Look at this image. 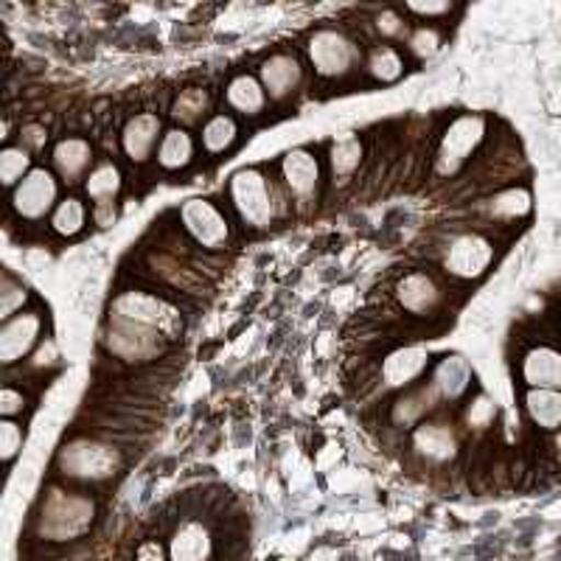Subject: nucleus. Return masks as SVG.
I'll return each mask as SVG.
<instances>
[{
	"label": "nucleus",
	"mask_w": 561,
	"mask_h": 561,
	"mask_svg": "<svg viewBox=\"0 0 561 561\" xmlns=\"http://www.w3.org/2000/svg\"><path fill=\"white\" fill-rule=\"evenodd\" d=\"M194 158V140L192 135L185 133V129H169L163 135L158 147V163L167 172H178V169L188 167Z\"/></svg>",
	"instance_id": "24"
},
{
	"label": "nucleus",
	"mask_w": 561,
	"mask_h": 561,
	"mask_svg": "<svg viewBox=\"0 0 561 561\" xmlns=\"http://www.w3.org/2000/svg\"><path fill=\"white\" fill-rule=\"evenodd\" d=\"M427 365V348H421V345H404V348L393 351V354L382 363V379L388 388H408L413 379H419L421 374H424Z\"/></svg>",
	"instance_id": "17"
},
{
	"label": "nucleus",
	"mask_w": 561,
	"mask_h": 561,
	"mask_svg": "<svg viewBox=\"0 0 561 561\" xmlns=\"http://www.w3.org/2000/svg\"><path fill=\"white\" fill-rule=\"evenodd\" d=\"M485 124L480 115H460L449 124V129L440 138L438 147V160H435V169L438 174H453L463 167V160L474 152L480 140H483Z\"/></svg>",
	"instance_id": "6"
},
{
	"label": "nucleus",
	"mask_w": 561,
	"mask_h": 561,
	"mask_svg": "<svg viewBox=\"0 0 561 561\" xmlns=\"http://www.w3.org/2000/svg\"><path fill=\"white\" fill-rule=\"evenodd\" d=\"M280 174H284V183H287V188L298 203H312L320 185V163L312 152L293 149V152L284 154Z\"/></svg>",
	"instance_id": "13"
},
{
	"label": "nucleus",
	"mask_w": 561,
	"mask_h": 561,
	"mask_svg": "<svg viewBox=\"0 0 561 561\" xmlns=\"http://www.w3.org/2000/svg\"><path fill=\"white\" fill-rule=\"evenodd\" d=\"M23 408H26L23 393H18L14 388H3V393H0V410H3V415H18L23 413Z\"/></svg>",
	"instance_id": "37"
},
{
	"label": "nucleus",
	"mask_w": 561,
	"mask_h": 561,
	"mask_svg": "<svg viewBox=\"0 0 561 561\" xmlns=\"http://www.w3.org/2000/svg\"><path fill=\"white\" fill-rule=\"evenodd\" d=\"M84 225H88V208L79 199L68 197L54 208L51 228L57 230L59 237H77Z\"/></svg>",
	"instance_id": "29"
},
{
	"label": "nucleus",
	"mask_w": 561,
	"mask_h": 561,
	"mask_svg": "<svg viewBox=\"0 0 561 561\" xmlns=\"http://www.w3.org/2000/svg\"><path fill=\"white\" fill-rule=\"evenodd\" d=\"M57 178L48 169H34L20 180L12 194V205L23 219H43L57 203Z\"/></svg>",
	"instance_id": "11"
},
{
	"label": "nucleus",
	"mask_w": 561,
	"mask_h": 561,
	"mask_svg": "<svg viewBox=\"0 0 561 561\" xmlns=\"http://www.w3.org/2000/svg\"><path fill=\"white\" fill-rule=\"evenodd\" d=\"M379 32H385V34H402L404 32L402 18H399V14H393V12H385L382 18H379Z\"/></svg>",
	"instance_id": "39"
},
{
	"label": "nucleus",
	"mask_w": 561,
	"mask_h": 561,
	"mask_svg": "<svg viewBox=\"0 0 561 561\" xmlns=\"http://www.w3.org/2000/svg\"><path fill=\"white\" fill-rule=\"evenodd\" d=\"M23 447V430L14 424V421H3L0 424V449H3V460H12L14 455Z\"/></svg>",
	"instance_id": "33"
},
{
	"label": "nucleus",
	"mask_w": 561,
	"mask_h": 561,
	"mask_svg": "<svg viewBox=\"0 0 561 561\" xmlns=\"http://www.w3.org/2000/svg\"><path fill=\"white\" fill-rule=\"evenodd\" d=\"M259 73H262L264 90H267L270 99H275V102L293 96L295 90H298L300 79H304V68H300L298 57L287 51H278L270 59H264Z\"/></svg>",
	"instance_id": "15"
},
{
	"label": "nucleus",
	"mask_w": 561,
	"mask_h": 561,
	"mask_svg": "<svg viewBox=\"0 0 561 561\" xmlns=\"http://www.w3.org/2000/svg\"><path fill=\"white\" fill-rule=\"evenodd\" d=\"M169 559V550L163 539L158 536H144L135 548V561H167Z\"/></svg>",
	"instance_id": "34"
},
{
	"label": "nucleus",
	"mask_w": 561,
	"mask_h": 561,
	"mask_svg": "<svg viewBox=\"0 0 561 561\" xmlns=\"http://www.w3.org/2000/svg\"><path fill=\"white\" fill-rule=\"evenodd\" d=\"M96 519V503L73 491H51L39 500L34 530L43 542H77Z\"/></svg>",
	"instance_id": "1"
},
{
	"label": "nucleus",
	"mask_w": 561,
	"mask_h": 561,
	"mask_svg": "<svg viewBox=\"0 0 561 561\" xmlns=\"http://www.w3.org/2000/svg\"><path fill=\"white\" fill-rule=\"evenodd\" d=\"M158 140H163V133H160V115L154 113L133 115L122 133V147L133 163H144L152 158Z\"/></svg>",
	"instance_id": "16"
},
{
	"label": "nucleus",
	"mask_w": 561,
	"mask_h": 561,
	"mask_svg": "<svg viewBox=\"0 0 561 561\" xmlns=\"http://www.w3.org/2000/svg\"><path fill=\"white\" fill-rule=\"evenodd\" d=\"M413 447L424 460L444 463V460H449L455 455L458 440H455L453 430L444 427V424H421L413 433Z\"/></svg>",
	"instance_id": "20"
},
{
	"label": "nucleus",
	"mask_w": 561,
	"mask_h": 561,
	"mask_svg": "<svg viewBox=\"0 0 561 561\" xmlns=\"http://www.w3.org/2000/svg\"><path fill=\"white\" fill-rule=\"evenodd\" d=\"M39 329H43L39 314L20 312L9 318L3 332H0V359H3V365H12L26 357L28 351L34 348V343H37Z\"/></svg>",
	"instance_id": "14"
},
{
	"label": "nucleus",
	"mask_w": 561,
	"mask_h": 561,
	"mask_svg": "<svg viewBox=\"0 0 561 561\" xmlns=\"http://www.w3.org/2000/svg\"><path fill=\"white\" fill-rule=\"evenodd\" d=\"M3 304H0V312H3V318H14V309L23 307V300H26V289L18 287L12 280V275H7V280H3Z\"/></svg>",
	"instance_id": "35"
},
{
	"label": "nucleus",
	"mask_w": 561,
	"mask_h": 561,
	"mask_svg": "<svg viewBox=\"0 0 561 561\" xmlns=\"http://www.w3.org/2000/svg\"><path fill=\"white\" fill-rule=\"evenodd\" d=\"M307 51L314 73L325 79L345 77L359 62L357 45L351 43L345 34L334 32V28H318L312 34V39H309Z\"/></svg>",
	"instance_id": "5"
},
{
	"label": "nucleus",
	"mask_w": 561,
	"mask_h": 561,
	"mask_svg": "<svg viewBox=\"0 0 561 561\" xmlns=\"http://www.w3.org/2000/svg\"><path fill=\"white\" fill-rule=\"evenodd\" d=\"M525 413L539 430H561V393L559 390L530 388L525 396Z\"/></svg>",
	"instance_id": "22"
},
{
	"label": "nucleus",
	"mask_w": 561,
	"mask_h": 561,
	"mask_svg": "<svg viewBox=\"0 0 561 561\" xmlns=\"http://www.w3.org/2000/svg\"><path fill=\"white\" fill-rule=\"evenodd\" d=\"M169 561H210L217 553V539L197 517H185L169 528Z\"/></svg>",
	"instance_id": "8"
},
{
	"label": "nucleus",
	"mask_w": 561,
	"mask_h": 561,
	"mask_svg": "<svg viewBox=\"0 0 561 561\" xmlns=\"http://www.w3.org/2000/svg\"><path fill=\"white\" fill-rule=\"evenodd\" d=\"M435 388H419V390H410L408 396H404L402 402H396L393 408V419L396 424H413L415 419H419L424 410H430L427 399L433 396Z\"/></svg>",
	"instance_id": "32"
},
{
	"label": "nucleus",
	"mask_w": 561,
	"mask_h": 561,
	"mask_svg": "<svg viewBox=\"0 0 561 561\" xmlns=\"http://www.w3.org/2000/svg\"><path fill=\"white\" fill-rule=\"evenodd\" d=\"M435 390L447 396V399H458L466 388H469V368H466L463 359L453 357V359H444L438 365V374H435Z\"/></svg>",
	"instance_id": "27"
},
{
	"label": "nucleus",
	"mask_w": 561,
	"mask_h": 561,
	"mask_svg": "<svg viewBox=\"0 0 561 561\" xmlns=\"http://www.w3.org/2000/svg\"><path fill=\"white\" fill-rule=\"evenodd\" d=\"M332 174L334 180L345 183L351 174L359 169V160H363V147H359L357 135H343L332 144Z\"/></svg>",
	"instance_id": "26"
},
{
	"label": "nucleus",
	"mask_w": 561,
	"mask_h": 561,
	"mask_svg": "<svg viewBox=\"0 0 561 561\" xmlns=\"http://www.w3.org/2000/svg\"><path fill=\"white\" fill-rule=\"evenodd\" d=\"M208 107H210L208 90L188 88V90H183L178 102H174L172 115L183 124H197V122H203L205 115H208Z\"/></svg>",
	"instance_id": "30"
},
{
	"label": "nucleus",
	"mask_w": 561,
	"mask_h": 561,
	"mask_svg": "<svg viewBox=\"0 0 561 561\" xmlns=\"http://www.w3.org/2000/svg\"><path fill=\"white\" fill-rule=\"evenodd\" d=\"M523 377L530 388L559 390L561 388V354L550 345H539L525 357Z\"/></svg>",
	"instance_id": "18"
},
{
	"label": "nucleus",
	"mask_w": 561,
	"mask_h": 561,
	"mask_svg": "<svg viewBox=\"0 0 561 561\" xmlns=\"http://www.w3.org/2000/svg\"><path fill=\"white\" fill-rule=\"evenodd\" d=\"M230 203L239 214L244 228L264 230L270 228L275 214L273 185L259 169H242L230 178Z\"/></svg>",
	"instance_id": "2"
},
{
	"label": "nucleus",
	"mask_w": 561,
	"mask_h": 561,
	"mask_svg": "<svg viewBox=\"0 0 561 561\" xmlns=\"http://www.w3.org/2000/svg\"><path fill=\"white\" fill-rule=\"evenodd\" d=\"M113 320H118V323L144 325V329H154V332H160L163 337H169V334L178 329L180 314L174 312L169 304L152 298V295L122 293L113 300Z\"/></svg>",
	"instance_id": "4"
},
{
	"label": "nucleus",
	"mask_w": 561,
	"mask_h": 561,
	"mask_svg": "<svg viewBox=\"0 0 561 561\" xmlns=\"http://www.w3.org/2000/svg\"><path fill=\"white\" fill-rule=\"evenodd\" d=\"M491 259H494L491 242H485L478 233H466V237L455 239L447 248L444 267H447L449 275H458V278H478L480 273H485Z\"/></svg>",
	"instance_id": "12"
},
{
	"label": "nucleus",
	"mask_w": 561,
	"mask_h": 561,
	"mask_svg": "<svg viewBox=\"0 0 561 561\" xmlns=\"http://www.w3.org/2000/svg\"><path fill=\"white\" fill-rule=\"evenodd\" d=\"M225 99H228V107L237 110L242 115H259L267 104V90L250 73H239L228 82V90H225Z\"/></svg>",
	"instance_id": "21"
},
{
	"label": "nucleus",
	"mask_w": 561,
	"mask_h": 561,
	"mask_svg": "<svg viewBox=\"0 0 561 561\" xmlns=\"http://www.w3.org/2000/svg\"><path fill=\"white\" fill-rule=\"evenodd\" d=\"M163 340L167 337L154 329L113 320V332H110V337H104V343L124 363H149L163 351Z\"/></svg>",
	"instance_id": "9"
},
{
	"label": "nucleus",
	"mask_w": 561,
	"mask_h": 561,
	"mask_svg": "<svg viewBox=\"0 0 561 561\" xmlns=\"http://www.w3.org/2000/svg\"><path fill=\"white\" fill-rule=\"evenodd\" d=\"M368 73L379 82H396L404 73V57L393 45H377L368 57Z\"/></svg>",
	"instance_id": "28"
},
{
	"label": "nucleus",
	"mask_w": 561,
	"mask_h": 561,
	"mask_svg": "<svg viewBox=\"0 0 561 561\" xmlns=\"http://www.w3.org/2000/svg\"><path fill=\"white\" fill-rule=\"evenodd\" d=\"M491 413H494V408H491L485 399H478V402L469 408V424H483V421L491 419Z\"/></svg>",
	"instance_id": "38"
},
{
	"label": "nucleus",
	"mask_w": 561,
	"mask_h": 561,
	"mask_svg": "<svg viewBox=\"0 0 561 561\" xmlns=\"http://www.w3.org/2000/svg\"><path fill=\"white\" fill-rule=\"evenodd\" d=\"M180 222H183L185 233L205 250H222L230 239L228 219L208 199H188L180 208Z\"/></svg>",
	"instance_id": "7"
},
{
	"label": "nucleus",
	"mask_w": 561,
	"mask_h": 561,
	"mask_svg": "<svg viewBox=\"0 0 561 561\" xmlns=\"http://www.w3.org/2000/svg\"><path fill=\"white\" fill-rule=\"evenodd\" d=\"M32 167V158L23 147H7L0 154V180L3 185H14L18 180H23V174Z\"/></svg>",
	"instance_id": "31"
},
{
	"label": "nucleus",
	"mask_w": 561,
	"mask_h": 561,
	"mask_svg": "<svg viewBox=\"0 0 561 561\" xmlns=\"http://www.w3.org/2000/svg\"><path fill=\"white\" fill-rule=\"evenodd\" d=\"M237 138H239L237 122H233V118L225 113H217L203 127V147L208 154L228 152V149L237 144Z\"/></svg>",
	"instance_id": "25"
},
{
	"label": "nucleus",
	"mask_w": 561,
	"mask_h": 561,
	"mask_svg": "<svg viewBox=\"0 0 561 561\" xmlns=\"http://www.w3.org/2000/svg\"><path fill=\"white\" fill-rule=\"evenodd\" d=\"M59 469L70 480L99 483V480H107L115 474L118 453L107 444H96V440H73L59 453Z\"/></svg>",
	"instance_id": "3"
},
{
	"label": "nucleus",
	"mask_w": 561,
	"mask_h": 561,
	"mask_svg": "<svg viewBox=\"0 0 561 561\" xmlns=\"http://www.w3.org/2000/svg\"><path fill=\"white\" fill-rule=\"evenodd\" d=\"M84 192H88V197L99 205V210L107 208L115 199V194L122 192V172H118V167H113L110 160L107 163H99V167L84 178Z\"/></svg>",
	"instance_id": "23"
},
{
	"label": "nucleus",
	"mask_w": 561,
	"mask_h": 561,
	"mask_svg": "<svg viewBox=\"0 0 561 561\" xmlns=\"http://www.w3.org/2000/svg\"><path fill=\"white\" fill-rule=\"evenodd\" d=\"M553 449H556V458H559V463H561V433L553 438Z\"/></svg>",
	"instance_id": "41"
},
{
	"label": "nucleus",
	"mask_w": 561,
	"mask_h": 561,
	"mask_svg": "<svg viewBox=\"0 0 561 561\" xmlns=\"http://www.w3.org/2000/svg\"><path fill=\"white\" fill-rule=\"evenodd\" d=\"M408 9L415 14H427V18H433V14L449 12V3H410Z\"/></svg>",
	"instance_id": "40"
},
{
	"label": "nucleus",
	"mask_w": 561,
	"mask_h": 561,
	"mask_svg": "<svg viewBox=\"0 0 561 561\" xmlns=\"http://www.w3.org/2000/svg\"><path fill=\"white\" fill-rule=\"evenodd\" d=\"M54 167H57L59 178L65 183H77V180L84 178V172L93 163V149H90L88 140L82 138H62L54 147Z\"/></svg>",
	"instance_id": "19"
},
{
	"label": "nucleus",
	"mask_w": 561,
	"mask_h": 561,
	"mask_svg": "<svg viewBox=\"0 0 561 561\" xmlns=\"http://www.w3.org/2000/svg\"><path fill=\"white\" fill-rule=\"evenodd\" d=\"M396 300L413 318H433L444 307V289L438 287V280L433 275L413 270V273L402 275L399 284H396Z\"/></svg>",
	"instance_id": "10"
},
{
	"label": "nucleus",
	"mask_w": 561,
	"mask_h": 561,
	"mask_svg": "<svg viewBox=\"0 0 561 561\" xmlns=\"http://www.w3.org/2000/svg\"><path fill=\"white\" fill-rule=\"evenodd\" d=\"M410 48H413L419 57H430V54L438 48V34H435L433 28H419V32L413 34V39H410Z\"/></svg>",
	"instance_id": "36"
}]
</instances>
